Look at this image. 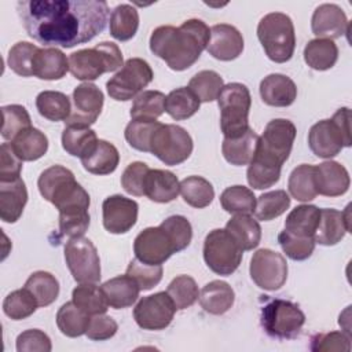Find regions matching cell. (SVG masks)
<instances>
[{"label":"cell","mask_w":352,"mask_h":352,"mask_svg":"<svg viewBox=\"0 0 352 352\" xmlns=\"http://www.w3.org/2000/svg\"><path fill=\"white\" fill-rule=\"evenodd\" d=\"M16 11L32 38L55 48L92 40L106 28L110 12L102 0H22Z\"/></svg>","instance_id":"6da1fadb"},{"label":"cell","mask_w":352,"mask_h":352,"mask_svg":"<svg viewBox=\"0 0 352 352\" xmlns=\"http://www.w3.org/2000/svg\"><path fill=\"white\" fill-rule=\"evenodd\" d=\"M296 132V125L285 118L271 120L265 125L246 172L250 187L264 190L279 182L280 169L292 153Z\"/></svg>","instance_id":"7a4b0ae2"},{"label":"cell","mask_w":352,"mask_h":352,"mask_svg":"<svg viewBox=\"0 0 352 352\" xmlns=\"http://www.w3.org/2000/svg\"><path fill=\"white\" fill-rule=\"evenodd\" d=\"M210 29L201 19H187L179 28L164 25L153 30L150 50L176 72L191 67L206 50Z\"/></svg>","instance_id":"3957f363"},{"label":"cell","mask_w":352,"mask_h":352,"mask_svg":"<svg viewBox=\"0 0 352 352\" xmlns=\"http://www.w3.org/2000/svg\"><path fill=\"white\" fill-rule=\"evenodd\" d=\"M351 143V111L348 107L338 109L330 120L318 121L308 132V146L320 158H333Z\"/></svg>","instance_id":"277c9868"},{"label":"cell","mask_w":352,"mask_h":352,"mask_svg":"<svg viewBox=\"0 0 352 352\" xmlns=\"http://www.w3.org/2000/svg\"><path fill=\"white\" fill-rule=\"evenodd\" d=\"M122 66V52L111 41H103L92 48L78 50L69 56V72L74 78L81 81L96 80L103 73L116 72Z\"/></svg>","instance_id":"5b68a950"},{"label":"cell","mask_w":352,"mask_h":352,"mask_svg":"<svg viewBox=\"0 0 352 352\" xmlns=\"http://www.w3.org/2000/svg\"><path fill=\"white\" fill-rule=\"evenodd\" d=\"M257 37L265 55L275 63L290 60L296 48L294 25L283 12H270L257 25Z\"/></svg>","instance_id":"8992f818"},{"label":"cell","mask_w":352,"mask_h":352,"mask_svg":"<svg viewBox=\"0 0 352 352\" xmlns=\"http://www.w3.org/2000/svg\"><path fill=\"white\" fill-rule=\"evenodd\" d=\"M220 109V128L227 139L242 136L249 126L252 98L249 88L241 82L224 85L217 96Z\"/></svg>","instance_id":"52a82bcc"},{"label":"cell","mask_w":352,"mask_h":352,"mask_svg":"<svg viewBox=\"0 0 352 352\" xmlns=\"http://www.w3.org/2000/svg\"><path fill=\"white\" fill-rule=\"evenodd\" d=\"M304 323V312L297 304L289 300H270L261 309V326L264 331L272 338H294L301 331Z\"/></svg>","instance_id":"ba28073f"},{"label":"cell","mask_w":352,"mask_h":352,"mask_svg":"<svg viewBox=\"0 0 352 352\" xmlns=\"http://www.w3.org/2000/svg\"><path fill=\"white\" fill-rule=\"evenodd\" d=\"M243 250L224 228L212 230L204 241V260L217 275L228 276L241 264Z\"/></svg>","instance_id":"9c48e42d"},{"label":"cell","mask_w":352,"mask_h":352,"mask_svg":"<svg viewBox=\"0 0 352 352\" xmlns=\"http://www.w3.org/2000/svg\"><path fill=\"white\" fill-rule=\"evenodd\" d=\"M192 139L190 133L175 124H161L154 132L150 143V153L165 165H179L192 153Z\"/></svg>","instance_id":"30bf717a"},{"label":"cell","mask_w":352,"mask_h":352,"mask_svg":"<svg viewBox=\"0 0 352 352\" xmlns=\"http://www.w3.org/2000/svg\"><path fill=\"white\" fill-rule=\"evenodd\" d=\"M154 73L150 65L142 58L128 59L121 70L116 73L107 82L106 89L114 100L135 99L143 88L153 81Z\"/></svg>","instance_id":"8fae6325"},{"label":"cell","mask_w":352,"mask_h":352,"mask_svg":"<svg viewBox=\"0 0 352 352\" xmlns=\"http://www.w3.org/2000/svg\"><path fill=\"white\" fill-rule=\"evenodd\" d=\"M65 260L76 282L98 283L100 280V258L88 238H70L65 245Z\"/></svg>","instance_id":"7c38bea8"},{"label":"cell","mask_w":352,"mask_h":352,"mask_svg":"<svg viewBox=\"0 0 352 352\" xmlns=\"http://www.w3.org/2000/svg\"><path fill=\"white\" fill-rule=\"evenodd\" d=\"M249 271L253 282L268 292L280 289L287 279L286 258L271 249H258L250 260Z\"/></svg>","instance_id":"4fadbf2b"},{"label":"cell","mask_w":352,"mask_h":352,"mask_svg":"<svg viewBox=\"0 0 352 352\" xmlns=\"http://www.w3.org/2000/svg\"><path fill=\"white\" fill-rule=\"evenodd\" d=\"M176 307L166 292H158L139 300L133 308V319L143 330H162L175 316Z\"/></svg>","instance_id":"5bb4252c"},{"label":"cell","mask_w":352,"mask_h":352,"mask_svg":"<svg viewBox=\"0 0 352 352\" xmlns=\"http://www.w3.org/2000/svg\"><path fill=\"white\" fill-rule=\"evenodd\" d=\"M37 187L41 197L56 209L82 188L76 182L73 172L62 165H52L43 170L37 180Z\"/></svg>","instance_id":"9a60e30c"},{"label":"cell","mask_w":352,"mask_h":352,"mask_svg":"<svg viewBox=\"0 0 352 352\" xmlns=\"http://www.w3.org/2000/svg\"><path fill=\"white\" fill-rule=\"evenodd\" d=\"M135 257L150 265H162L173 253L175 245L168 232L161 227L144 228L133 241Z\"/></svg>","instance_id":"2e32d148"},{"label":"cell","mask_w":352,"mask_h":352,"mask_svg":"<svg viewBox=\"0 0 352 352\" xmlns=\"http://www.w3.org/2000/svg\"><path fill=\"white\" fill-rule=\"evenodd\" d=\"M103 92L91 82H82L73 91V106L66 125L89 126L99 117L103 107Z\"/></svg>","instance_id":"e0dca14e"},{"label":"cell","mask_w":352,"mask_h":352,"mask_svg":"<svg viewBox=\"0 0 352 352\" xmlns=\"http://www.w3.org/2000/svg\"><path fill=\"white\" fill-rule=\"evenodd\" d=\"M138 212L136 201L120 194L110 195L102 204L103 226L110 234H125L136 224Z\"/></svg>","instance_id":"ac0fdd59"},{"label":"cell","mask_w":352,"mask_h":352,"mask_svg":"<svg viewBox=\"0 0 352 352\" xmlns=\"http://www.w3.org/2000/svg\"><path fill=\"white\" fill-rule=\"evenodd\" d=\"M311 29L316 38H338L349 32V22L341 7L331 3L315 8L311 19Z\"/></svg>","instance_id":"d6986e66"},{"label":"cell","mask_w":352,"mask_h":352,"mask_svg":"<svg viewBox=\"0 0 352 352\" xmlns=\"http://www.w3.org/2000/svg\"><path fill=\"white\" fill-rule=\"evenodd\" d=\"M208 52L219 60H232L243 51V37L241 32L228 23H217L210 28Z\"/></svg>","instance_id":"ffe728a7"},{"label":"cell","mask_w":352,"mask_h":352,"mask_svg":"<svg viewBox=\"0 0 352 352\" xmlns=\"http://www.w3.org/2000/svg\"><path fill=\"white\" fill-rule=\"evenodd\" d=\"M349 208L351 205H348L344 212L331 208L320 209L319 224L314 235L316 243L333 246L338 243L345 236L346 232L351 231Z\"/></svg>","instance_id":"44dd1931"},{"label":"cell","mask_w":352,"mask_h":352,"mask_svg":"<svg viewBox=\"0 0 352 352\" xmlns=\"http://www.w3.org/2000/svg\"><path fill=\"white\" fill-rule=\"evenodd\" d=\"M316 191L324 197L344 195L351 184L349 173L336 161H324L315 166Z\"/></svg>","instance_id":"7402d4cb"},{"label":"cell","mask_w":352,"mask_h":352,"mask_svg":"<svg viewBox=\"0 0 352 352\" xmlns=\"http://www.w3.org/2000/svg\"><path fill=\"white\" fill-rule=\"evenodd\" d=\"M260 96L268 106L287 107L293 104L297 98V87L290 77L272 73L261 80Z\"/></svg>","instance_id":"603a6c76"},{"label":"cell","mask_w":352,"mask_h":352,"mask_svg":"<svg viewBox=\"0 0 352 352\" xmlns=\"http://www.w3.org/2000/svg\"><path fill=\"white\" fill-rule=\"evenodd\" d=\"M144 195L160 204H166L180 192V183L175 173L165 169H150L144 179Z\"/></svg>","instance_id":"cb8c5ba5"},{"label":"cell","mask_w":352,"mask_h":352,"mask_svg":"<svg viewBox=\"0 0 352 352\" xmlns=\"http://www.w3.org/2000/svg\"><path fill=\"white\" fill-rule=\"evenodd\" d=\"M28 202L25 182L19 177L14 182L0 183V219L6 223H15L22 216Z\"/></svg>","instance_id":"d4e9b609"},{"label":"cell","mask_w":352,"mask_h":352,"mask_svg":"<svg viewBox=\"0 0 352 352\" xmlns=\"http://www.w3.org/2000/svg\"><path fill=\"white\" fill-rule=\"evenodd\" d=\"M100 289L104 294L109 307L114 309L128 308L132 304H135L140 292L138 283L126 274L106 280L100 286Z\"/></svg>","instance_id":"484cf974"},{"label":"cell","mask_w":352,"mask_h":352,"mask_svg":"<svg viewBox=\"0 0 352 352\" xmlns=\"http://www.w3.org/2000/svg\"><path fill=\"white\" fill-rule=\"evenodd\" d=\"M69 72V58L55 48H38L33 60V76L41 80H59Z\"/></svg>","instance_id":"4316f807"},{"label":"cell","mask_w":352,"mask_h":352,"mask_svg":"<svg viewBox=\"0 0 352 352\" xmlns=\"http://www.w3.org/2000/svg\"><path fill=\"white\" fill-rule=\"evenodd\" d=\"M201 307L212 315L226 314L234 304L235 293L224 280H212L206 283L199 293Z\"/></svg>","instance_id":"83f0119b"},{"label":"cell","mask_w":352,"mask_h":352,"mask_svg":"<svg viewBox=\"0 0 352 352\" xmlns=\"http://www.w3.org/2000/svg\"><path fill=\"white\" fill-rule=\"evenodd\" d=\"M258 135L249 128L242 136L227 139L224 138L221 144V153L227 162L235 166L249 165L250 161L254 157L257 143H258Z\"/></svg>","instance_id":"f1b7e54d"},{"label":"cell","mask_w":352,"mask_h":352,"mask_svg":"<svg viewBox=\"0 0 352 352\" xmlns=\"http://www.w3.org/2000/svg\"><path fill=\"white\" fill-rule=\"evenodd\" d=\"M10 144L21 161H36L48 150L47 136L33 126L19 132Z\"/></svg>","instance_id":"f546056e"},{"label":"cell","mask_w":352,"mask_h":352,"mask_svg":"<svg viewBox=\"0 0 352 352\" xmlns=\"http://www.w3.org/2000/svg\"><path fill=\"white\" fill-rule=\"evenodd\" d=\"M118 162L120 154L116 146L102 139L98 140V144L92 153L81 160V164L87 172L99 176L113 173L117 169Z\"/></svg>","instance_id":"4dcf8cb0"},{"label":"cell","mask_w":352,"mask_h":352,"mask_svg":"<svg viewBox=\"0 0 352 352\" xmlns=\"http://www.w3.org/2000/svg\"><path fill=\"white\" fill-rule=\"evenodd\" d=\"M98 138L94 129L89 126H77V125H66L62 132V147L63 150L73 155L82 160L98 144Z\"/></svg>","instance_id":"1f68e13d"},{"label":"cell","mask_w":352,"mask_h":352,"mask_svg":"<svg viewBox=\"0 0 352 352\" xmlns=\"http://www.w3.org/2000/svg\"><path fill=\"white\" fill-rule=\"evenodd\" d=\"M226 230L232 235L239 248L252 250L261 239V227L250 214H234L226 224Z\"/></svg>","instance_id":"d6a6232c"},{"label":"cell","mask_w":352,"mask_h":352,"mask_svg":"<svg viewBox=\"0 0 352 352\" xmlns=\"http://www.w3.org/2000/svg\"><path fill=\"white\" fill-rule=\"evenodd\" d=\"M338 59V47L329 38L309 40L304 48V60L314 70H329Z\"/></svg>","instance_id":"836d02e7"},{"label":"cell","mask_w":352,"mask_h":352,"mask_svg":"<svg viewBox=\"0 0 352 352\" xmlns=\"http://www.w3.org/2000/svg\"><path fill=\"white\" fill-rule=\"evenodd\" d=\"M320 209L315 205L296 206L285 220V230L298 236H312L318 228Z\"/></svg>","instance_id":"e575fe53"},{"label":"cell","mask_w":352,"mask_h":352,"mask_svg":"<svg viewBox=\"0 0 352 352\" xmlns=\"http://www.w3.org/2000/svg\"><path fill=\"white\" fill-rule=\"evenodd\" d=\"M91 315L78 308L73 301L65 302L56 312V326L62 334L70 338L87 333Z\"/></svg>","instance_id":"d590c367"},{"label":"cell","mask_w":352,"mask_h":352,"mask_svg":"<svg viewBox=\"0 0 352 352\" xmlns=\"http://www.w3.org/2000/svg\"><path fill=\"white\" fill-rule=\"evenodd\" d=\"M199 99L188 87L170 91L165 99V111L176 121L187 120L199 110Z\"/></svg>","instance_id":"8d00e7d4"},{"label":"cell","mask_w":352,"mask_h":352,"mask_svg":"<svg viewBox=\"0 0 352 352\" xmlns=\"http://www.w3.org/2000/svg\"><path fill=\"white\" fill-rule=\"evenodd\" d=\"M139 28L138 10L131 4H120L110 14V34L120 41L131 40Z\"/></svg>","instance_id":"74e56055"},{"label":"cell","mask_w":352,"mask_h":352,"mask_svg":"<svg viewBox=\"0 0 352 352\" xmlns=\"http://www.w3.org/2000/svg\"><path fill=\"white\" fill-rule=\"evenodd\" d=\"M36 107L41 117L50 121H66L72 111L70 99L59 91H43L36 98Z\"/></svg>","instance_id":"f35d334b"},{"label":"cell","mask_w":352,"mask_h":352,"mask_svg":"<svg viewBox=\"0 0 352 352\" xmlns=\"http://www.w3.org/2000/svg\"><path fill=\"white\" fill-rule=\"evenodd\" d=\"M287 187L294 199L301 202L312 201L318 195L315 184V166L301 164L294 168L289 176Z\"/></svg>","instance_id":"ab89813d"},{"label":"cell","mask_w":352,"mask_h":352,"mask_svg":"<svg viewBox=\"0 0 352 352\" xmlns=\"http://www.w3.org/2000/svg\"><path fill=\"white\" fill-rule=\"evenodd\" d=\"M180 194L190 206L202 209L212 204L214 190L209 180L202 176H188L180 182Z\"/></svg>","instance_id":"60d3db41"},{"label":"cell","mask_w":352,"mask_h":352,"mask_svg":"<svg viewBox=\"0 0 352 352\" xmlns=\"http://www.w3.org/2000/svg\"><path fill=\"white\" fill-rule=\"evenodd\" d=\"M23 287L33 294L38 307H47L52 304L59 294L58 279L47 271L33 272L25 282Z\"/></svg>","instance_id":"b9f144b4"},{"label":"cell","mask_w":352,"mask_h":352,"mask_svg":"<svg viewBox=\"0 0 352 352\" xmlns=\"http://www.w3.org/2000/svg\"><path fill=\"white\" fill-rule=\"evenodd\" d=\"M223 209L232 214H252L256 208L253 191L245 186L227 187L220 195Z\"/></svg>","instance_id":"7bdbcfd3"},{"label":"cell","mask_w":352,"mask_h":352,"mask_svg":"<svg viewBox=\"0 0 352 352\" xmlns=\"http://www.w3.org/2000/svg\"><path fill=\"white\" fill-rule=\"evenodd\" d=\"M166 96L161 91L140 92L131 107L132 120H157L165 111Z\"/></svg>","instance_id":"ee69618b"},{"label":"cell","mask_w":352,"mask_h":352,"mask_svg":"<svg viewBox=\"0 0 352 352\" xmlns=\"http://www.w3.org/2000/svg\"><path fill=\"white\" fill-rule=\"evenodd\" d=\"M72 301L91 316L106 314L109 307L102 289L95 283H80V286L74 287Z\"/></svg>","instance_id":"f6af8a7d"},{"label":"cell","mask_w":352,"mask_h":352,"mask_svg":"<svg viewBox=\"0 0 352 352\" xmlns=\"http://www.w3.org/2000/svg\"><path fill=\"white\" fill-rule=\"evenodd\" d=\"M289 206L290 197L285 190L268 191L256 199L254 216L261 221H270L283 214Z\"/></svg>","instance_id":"bcb514c9"},{"label":"cell","mask_w":352,"mask_h":352,"mask_svg":"<svg viewBox=\"0 0 352 352\" xmlns=\"http://www.w3.org/2000/svg\"><path fill=\"white\" fill-rule=\"evenodd\" d=\"M38 304L33 294L22 287L11 292L3 301L4 314L12 320H22L34 314Z\"/></svg>","instance_id":"7dc6e473"},{"label":"cell","mask_w":352,"mask_h":352,"mask_svg":"<svg viewBox=\"0 0 352 352\" xmlns=\"http://www.w3.org/2000/svg\"><path fill=\"white\" fill-rule=\"evenodd\" d=\"M223 87V77L214 70L198 72L188 82V88L195 94L199 102H212L217 99Z\"/></svg>","instance_id":"c3c4849f"},{"label":"cell","mask_w":352,"mask_h":352,"mask_svg":"<svg viewBox=\"0 0 352 352\" xmlns=\"http://www.w3.org/2000/svg\"><path fill=\"white\" fill-rule=\"evenodd\" d=\"M161 125L157 120H132L125 128V139L131 147L150 153V143L154 132Z\"/></svg>","instance_id":"681fc988"},{"label":"cell","mask_w":352,"mask_h":352,"mask_svg":"<svg viewBox=\"0 0 352 352\" xmlns=\"http://www.w3.org/2000/svg\"><path fill=\"white\" fill-rule=\"evenodd\" d=\"M38 51V47L29 41H19L14 44L8 51L7 63L10 69L22 77L33 76V60Z\"/></svg>","instance_id":"f907efd6"},{"label":"cell","mask_w":352,"mask_h":352,"mask_svg":"<svg viewBox=\"0 0 352 352\" xmlns=\"http://www.w3.org/2000/svg\"><path fill=\"white\" fill-rule=\"evenodd\" d=\"M166 293L172 298L176 309L191 307L199 297L197 282L188 275H179L168 285Z\"/></svg>","instance_id":"816d5d0a"},{"label":"cell","mask_w":352,"mask_h":352,"mask_svg":"<svg viewBox=\"0 0 352 352\" xmlns=\"http://www.w3.org/2000/svg\"><path fill=\"white\" fill-rule=\"evenodd\" d=\"M3 126L1 136L6 140H12L19 132L32 126V120L28 110L21 104H8L1 107Z\"/></svg>","instance_id":"f5cc1de1"},{"label":"cell","mask_w":352,"mask_h":352,"mask_svg":"<svg viewBox=\"0 0 352 352\" xmlns=\"http://www.w3.org/2000/svg\"><path fill=\"white\" fill-rule=\"evenodd\" d=\"M278 242L286 256L296 261H302L311 257L316 243L312 236H298L287 232L286 230L279 232Z\"/></svg>","instance_id":"db71d44e"},{"label":"cell","mask_w":352,"mask_h":352,"mask_svg":"<svg viewBox=\"0 0 352 352\" xmlns=\"http://www.w3.org/2000/svg\"><path fill=\"white\" fill-rule=\"evenodd\" d=\"M89 213L87 208H73L59 210L60 234L69 238L82 236L89 227Z\"/></svg>","instance_id":"11a10c76"},{"label":"cell","mask_w":352,"mask_h":352,"mask_svg":"<svg viewBox=\"0 0 352 352\" xmlns=\"http://www.w3.org/2000/svg\"><path fill=\"white\" fill-rule=\"evenodd\" d=\"M162 265H150L136 257L126 267V275L138 283L140 290H150L157 286L162 279Z\"/></svg>","instance_id":"9f6ffc18"},{"label":"cell","mask_w":352,"mask_h":352,"mask_svg":"<svg viewBox=\"0 0 352 352\" xmlns=\"http://www.w3.org/2000/svg\"><path fill=\"white\" fill-rule=\"evenodd\" d=\"M170 236L176 253L184 250L192 238V227L190 224V221L180 214H173L166 217L161 224H160Z\"/></svg>","instance_id":"6f0895ef"},{"label":"cell","mask_w":352,"mask_h":352,"mask_svg":"<svg viewBox=\"0 0 352 352\" xmlns=\"http://www.w3.org/2000/svg\"><path fill=\"white\" fill-rule=\"evenodd\" d=\"M311 349L316 352H331V351L349 352L351 334L345 331H330V333L316 334L311 340Z\"/></svg>","instance_id":"680465c9"},{"label":"cell","mask_w":352,"mask_h":352,"mask_svg":"<svg viewBox=\"0 0 352 352\" xmlns=\"http://www.w3.org/2000/svg\"><path fill=\"white\" fill-rule=\"evenodd\" d=\"M150 170L148 165L140 161L129 164L121 176V186L122 188L135 197L144 195V179L147 172Z\"/></svg>","instance_id":"91938a15"},{"label":"cell","mask_w":352,"mask_h":352,"mask_svg":"<svg viewBox=\"0 0 352 352\" xmlns=\"http://www.w3.org/2000/svg\"><path fill=\"white\" fill-rule=\"evenodd\" d=\"M51 349L50 337L38 329L25 330L16 337L18 352H50Z\"/></svg>","instance_id":"94428289"},{"label":"cell","mask_w":352,"mask_h":352,"mask_svg":"<svg viewBox=\"0 0 352 352\" xmlns=\"http://www.w3.org/2000/svg\"><path fill=\"white\" fill-rule=\"evenodd\" d=\"M22 161L14 153L10 143H3L0 147V183L14 182L21 177Z\"/></svg>","instance_id":"6125c7cd"},{"label":"cell","mask_w":352,"mask_h":352,"mask_svg":"<svg viewBox=\"0 0 352 352\" xmlns=\"http://www.w3.org/2000/svg\"><path fill=\"white\" fill-rule=\"evenodd\" d=\"M118 330L117 322L104 314L91 316L85 336L92 341H104L111 338Z\"/></svg>","instance_id":"be15d7a7"}]
</instances>
